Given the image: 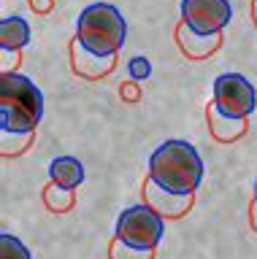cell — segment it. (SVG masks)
I'll use <instances>...</instances> for the list:
<instances>
[{"instance_id": "obj_1", "label": "cell", "mask_w": 257, "mask_h": 259, "mask_svg": "<svg viewBox=\"0 0 257 259\" xmlns=\"http://www.w3.org/2000/svg\"><path fill=\"white\" fill-rule=\"evenodd\" d=\"M149 178L165 192L192 194L203 181V159L187 141H165L149 157Z\"/></svg>"}, {"instance_id": "obj_2", "label": "cell", "mask_w": 257, "mask_h": 259, "mask_svg": "<svg viewBox=\"0 0 257 259\" xmlns=\"http://www.w3.org/2000/svg\"><path fill=\"white\" fill-rule=\"evenodd\" d=\"M44 119V92L22 73H3L0 78V130L35 133Z\"/></svg>"}, {"instance_id": "obj_3", "label": "cell", "mask_w": 257, "mask_h": 259, "mask_svg": "<svg viewBox=\"0 0 257 259\" xmlns=\"http://www.w3.org/2000/svg\"><path fill=\"white\" fill-rule=\"evenodd\" d=\"M76 38L79 44L100 57H114L125 46L127 22L122 11L111 3H92L87 6L76 19Z\"/></svg>"}, {"instance_id": "obj_4", "label": "cell", "mask_w": 257, "mask_h": 259, "mask_svg": "<svg viewBox=\"0 0 257 259\" xmlns=\"http://www.w3.org/2000/svg\"><path fill=\"white\" fill-rule=\"evenodd\" d=\"M163 230H165V219L157 210H152L146 202L125 208L117 219V238L133 248L155 251L157 243L163 240Z\"/></svg>"}, {"instance_id": "obj_5", "label": "cell", "mask_w": 257, "mask_h": 259, "mask_svg": "<svg viewBox=\"0 0 257 259\" xmlns=\"http://www.w3.org/2000/svg\"><path fill=\"white\" fill-rule=\"evenodd\" d=\"M216 111L233 119H249V113L257 108V92L252 81L241 73H222L214 81V100Z\"/></svg>"}, {"instance_id": "obj_6", "label": "cell", "mask_w": 257, "mask_h": 259, "mask_svg": "<svg viewBox=\"0 0 257 259\" xmlns=\"http://www.w3.org/2000/svg\"><path fill=\"white\" fill-rule=\"evenodd\" d=\"M233 19L230 0H181V22L200 35L222 32Z\"/></svg>"}, {"instance_id": "obj_7", "label": "cell", "mask_w": 257, "mask_h": 259, "mask_svg": "<svg viewBox=\"0 0 257 259\" xmlns=\"http://www.w3.org/2000/svg\"><path fill=\"white\" fill-rule=\"evenodd\" d=\"M143 202L157 210L163 219H181L192 208V194H173L165 192L163 186H157L152 178L143 181Z\"/></svg>"}, {"instance_id": "obj_8", "label": "cell", "mask_w": 257, "mask_h": 259, "mask_svg": "<svg viewBox=\"0 0 257 259\" xmlns=\"http://www.w3.org/2000/svg\"><path fill=\"white\" fill-rule=\"evenodd\" d=\"M70 62H74V73L76 76H82L87 81H98L103 76H108L111 70H114L117 65V54L114 57H100L90 52V49H84L79 44V38L70 40Z\"/></svg>"}, {"instance_id": "obj_9", "label": "cell", "mask_w": 257, "mask_h": 259, "mask_svg": "<svg viewBox=\"0 0 257 259\" xmlns=\"http://www.w3.org/2000/svg\"><path fill=\"white\" fill-rule=\"evenodd\" d=\"M176 44H179L181 54L190 57V60H206L211 57L216 49L222 46V32H214V35H200V32L190 30L187 24H179L176 27Z\"/></svg>"}, {"instance_id": "obj_10", "label": "cell", "mask_w": 257, "mask_h": 259, "mask_svg": "<svg viewBox=\"0 0 257 259\" xmlns=\"http://www.w3.org/2000/svg\"><path fill=\"white\" fill-rule=\"evenodd\" d=\"M206 119H208V133H211L214 141H219V143H233V141H238V138H244L246 130H249V119L225 116L222 111H216L214 103H208Z\"/></svg>"}, {"instance_id": "obj_11", "label": "cell", "mask_w": 257, "mask_h": 259, "mask_svg": "<svg viewBox=\"0 0 257 259\" xmlns=\"http://www.w3.org/2000/svg\"><path fill=\"white\" fill-rule=\"evenodd\" d=\"M49 178H52V184L62 186V189L76 192L84 181V165L76 157H57L49 165Z\"/></svg>"}, {"instance_id": "obj_12", "label": "cell", "mask_w": 257, "mask_h": 259, "mask_svg": "<svg viewBox=\"0 0 257 259\" xmlns=\"http://www.w3.org/2000/svg\"><path fill=\"white\" fill-rule=\"evenodd\" d=\"M25 44H30V24L22 16H6L0 22V49L19 52Z\"/></svg>"}, {"instance_id": "obj_13", "label": "cell", "mask_w": 257, "mask_h": 259, "mask_svg": "<svg viewBox=\"0 0 257 259\" xmlns=\"http://www.w3.org/2000/svg\"><path fill=\"white\" fill-rule=\"evenodd\" d=\"M41 197H44V205L49 210H54V213H65V210H70L74 202H76V194L70 189H62V186H57V184L44 186Z\"/></svg>"}, {"instance_id": "obj_14", "label": "cell", "mask_w": 257, "mask_h": 259, "mask_svg": "<svg viewBox=\"0 0 257 259\" xmlns=\"http://www.w3.org/2000/svg\"><path fill=\"white\" fill-rule=\"evenodd\" d=\"M35 133H9V130H0V151L3 157H11V154H22L33 143Z\"/></svg>"}, {"instance_id": "obj_15", "label": "cell", "mask_w": 257, "mask_h": 259, "mask_svg": "<svg viewBox=\"0 0 257 259\" xmlns=\"http://www.w3.org/2000/svg\"><path fill=\"white\" fill-rule=\"evenodd\" d=\"M0 259H33V254L17 235L3 232L0 235Z\"/></svg>"}, {"instance_id": "obj_16", "label": "cell", "mask_w": 257, "mask_h": 259, "mask_svg": "<svg viewBox=\"0 0 257 259\" xmlns=\"http://www.w3.org/2000/svg\"><path fill=\"white\" fill-rule=\"evenodd\" d=\"M108 259H155V251L133 248V246H127V243H122L119 238H114L108 246Z\"/></svg>"}, {"instance_id": "obj_17", "label": "cell", "mask_w": 257, "mask_h": 259, "mask_svg": "<svg viewBox=\"0 0 257 259\" xmlns=\"http://www.w3.org/2000/svg\"><path fill=\"white\" fill-rule=\"evenodd\" d=\"M127 70H130L133 81H146L152 76V65H149L146 57H133V60L127 62Z\"/></svg>"}, {"instance_id": "obj_18", "label": "cell", "mask_w": 257, "mask_h": 259, "mask_svg": "<svg viewBox=\"0 0 257 259\" xmlns=\"http://www.w3.org/2000/svg\"><path fill=\"white\" fill-rule=\"evenodd\" d=\"M119 97L127 103H138L141 100V87H138V81H125V84H119Z\"/></svg>"}, {"instance_id": "obj_19", "label": "cell", "mask_w": 257, "mask_h": 259, "mask_svg": "<svg viewBox=\"0 0 257 259\" xmlns=\"http://www.w3.org/2000/svg\"><path fill=\"white\" fill-rule=\"evenodd\" d=\"M30 8H33L35 14H49L54 8V0H30Z\"/></svg>"}, {"instance_id": "obj_20", "label": "cell", "mask_w": 257, "mask_h": 259, "mask_svg": "<svg viewBox=\"0 0 257 259\" xmlns=\"http://www.w3.org/2000/svg\"><path fill=\"white\" fill-rule=\"evenodd\" d=\"M249 224L257 232V200H252V205H249Z\"/></svg>"}, {"instance_id": "obj_21", "label": "cell", "mask_w": 257, "mask_h": 259, "mask_svg": "<svg viewBox=\"0 0 257 259\" xmlns=\"http://www.w3.org/2000/svg\"><path fill=\"white\" fill-rule=\"evenodd\" d=\"M252 22H254V27H257V0H252Z\"/></svg>"}, {"instance_id": "obj_22", "label": "cell", "mask_w": 257, "mask_h": 259, "mask_svg": "<svg viewBox=\"0 0 257 259\" xmlns=\"http://www.w3.org/2000/svg\"><path fill=\"white\" fill-rule=\"evenodd\" d=\"M252 200H257V184H254V197H252Z\"/></svg>"}]
</instances>
